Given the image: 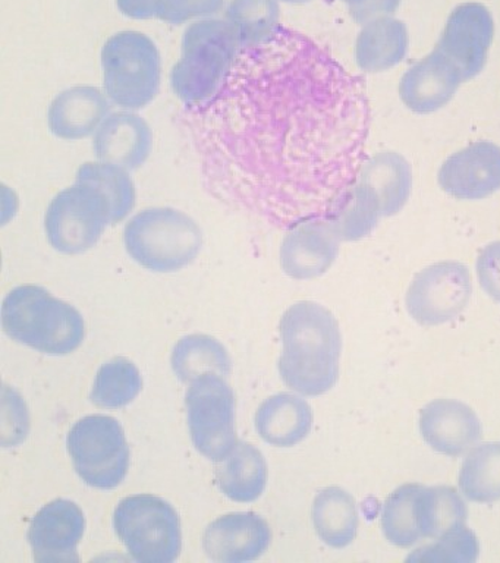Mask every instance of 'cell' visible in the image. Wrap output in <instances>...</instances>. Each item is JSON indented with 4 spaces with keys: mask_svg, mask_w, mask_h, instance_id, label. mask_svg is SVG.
Returning a JSON list of instances; mask_svg holds the SVG:
<instances>
[{
    "mask_svg": "<svg viewBox=\"0 0 500 563\" xmlns=\"http://www.w3.org/2000/svg\"><path fill=\"white\" fill-rule=\"evenodd\" d=\"M313 522L320 539L335 549H344L357 537L358 510L354 497L340 487L320 492L313 505Z\"/></svg>",
    "mask_w": 500,
    "mask_h": 563,
    "instance_id": "obj_25",
    "label": "cell"
},
{
    "mask_svg": "<svg viewBox=\"0 0 500 563\" xmlns=\"http://www.w3.org/2000/svg\"><path fill=\"white\" fill-rule=\"evenodd\" d=\"M187 408L197 451L212 461L225 460L236 446L235 396L225 378L204 374L191 382Z\"/></svg>",
    "mask_w": 500,
    "mask_h": 563,
    "instance_id": "obj_10",
    "label": "cell"
},
{
    "mask_svg": "<svg viewBox=\"0 0 500 563\" xmlns=\"http://www.w3.org/2000/svg\"><path fill=\"white\" fill-rule=\"evenodd\" d=\"M109 109L107 96L99 88L73 87L52 101L47 122L52 134L58 139L82 140L99 130L108 118Z\"/></svg>",
    "mask_w": 500,
    "mask_h": 563,
    "instance_id": "obj_20",
    "label": "cell"
},
{
    "mask_svg": "<svg viewBox=\"0 0 500 563\" xmlns=\"http://www.w3.org/2000/svg\"><path fill=\"white\" fill-rule=\"evenodd\" d=\"M419 526L425 539H441L447 532L465 526L468 510L454 487H420L416 497Z\"/></svg>",
    "mask_w": 500,
    "mask_h": 563,
    "instance_id": "obj_26",
    "label": "cell"
},
{
    "mask_svg": "<svg viewBox=\"0 0 500 563\" xmlns=\"http://www.w3.org/2000/svg\"><path fill=\"white\" fill-rule=\"evenodd\" d=\"M151 126L137 113L109 114L96 131L93 148L100 162L113 163L126 170H135L146 163L152 153Z\"/></svg>",
    "mask_w": 500,
    "mask_h": 563,
    "instance_id": "obj_19",
    "label": "cell"
},
{
    "mask_svg": "<svg viewBox=\"0 0 500 563\" xmlns=\"http://www.w3.org/2000/svg\"><path fill=\"white\" fill-rule=\"evenodd\" d=\"M181 59L170 70V87L182 103L196 108L225 82L241 51L231 22L197 21L184 34Z\"/></svg>",
    "mask_w": 500,
    "mask_h": 563,
    "instance_id": "obj_4",
    "label": "cell"
},
{
    "mask_svg": "<svg viewBox=\"0 0 500 563\" xmlns=\"http://www.w3.org/2000/svg\"><path fill=\"white\" fill-rule=\"evenodd\" d=\"M205 178L226 198L288 220L331 219L366 162L363 81L280 25L241 47L216 95L196 106Z\"/></svg>",
    "mask_w": 500,
    "mask_h": 563,
    "instance_id": "obj_1",
    "label": "cell"
},
{
    "mask_svg": "<svg viewBox=\"0 0 500 563\" xmlns=\"http://www.w3.org/2000/svg\"><path fill=\"white\" fill-rule=\"evenodd\" d=\"M460 82L464 77L458 66L434 47L429 56L403 74L399 96L412 112L433 113L454 99Z\"/></svg>",
    "mask_w": 500,
    "mask_h": 563,
    "instance_id": "obj_16",
    "label": "cell"
},
{
    "mask_svg": "<svg viewBox=\"0 0 500 563\" xmlns=\"http://www.w3.org/2000/svg\"><path fill=\"white\" fill-rule=\"evenodd\" d=\"M86 519L74 501L54 500L38 510L29 530L34 561L41 563L78 562V543L85 534Z\"/></svg>",
    "mask_w": 500,
    "mask_h": 563,
    "instance_id": "obj_13",
    "label": "cell"
},
{
    "mask_svg": "<svg viewBox=\"0 0 500 563\" xmlns=\"http://www.w3.org/2000/svg\"><path fill=\"white\" fill-rule=\"evenodd\" d=\"M493 35L489 9L480 3H464L447 18L436 48L458 66L464 81H468L485 68Z\"/></svg>",
    "mask_w": 500,
    "mask_h": 563,
    "instance_id": "obj_12",
    "label": "cell"
},
{
    "mask_svg": "<svg viewBox=\"0 0 500 563\" xmlns=\"http://www.w3.org/2000/svg\"><path fill=\"white\" fill-rule=\"evenodd\" d=\"M216 483L231 500L249 504L257 500L267 484V464L253 444L238 442L225 460L219 461Z\"/></svg>",
    "mask_w": 500,
    "mask_h": 563,
    "instance_id": "obj_23",
    "label": "cell"
},
{
    "mask_svg": "<svg viewBox=\"0 0 500 563\" xmlns=\"http://www.w3.org/2000/svg\"><path fill=\"white\" fill-rule=\"evenodd\" d=\"M68 451L78 475L91 487L115 488L130 468V448L120 421L108 416H89L74 424Z\"/></svg>",
    "mask_w": 500,
    "mask_h": 563,
    "instance_id": "obj_8",
    "label": "cell"
},
{
    "mask_svg": "<svg viewBox=\"0 0 500 563\" xmlns=\"http://www.w3.org/2000/svg\"><path fill=\"white\" fill-rule=\"evenodd\" d=\"M313 427V409L307 400L292 394L266 399L256 413V429L265 442L274 446H296Z\"/></svg>",
    "mask_w": 500,
    "mask_h": 563,
    "instance_id": "obj_21",
    "label": "cell"
},
{
    "mask_svg": "<svg viewBox=\"0 0 500 563\" xmlns=\"http://www.w3.org/2000/svg\"><path fill=\"white\" fill-rule=\"evenodd\" d=\"M76 180L93 185L108 198L112 224L122 222L134 209L135 185L124 167L107 162H87L78 169Z\"/></svg>",
    "mask_w": 500,
    "mask_h": 563,
    "instance_id": "obj_30",
    "label": "cell"
},
{
    "mask_svg": "<svg viewBox=\"0 0 500 563\" xmlns=\"http://www.w3.org/2000/svg\"><path fill=\"white\" fill-rule=\"evenodd\" d=\"M8 336L45 354L67 355L85 341V320L68 302L41 286L12 289L2 306Z\"/></svg>",
    "mask_w": 500,
    "mask_h": 563,
    "instance_id": "obj_3",
    "label": "cell"
},
{
    "mask_svg": "<svg viewBox=\"0 0 500 563\" xmlns=\"http://www.w3.org/2000/svg\"><path fill=\"white\" fill-rule=\"evenodd\" d=\"M380 216L379 197L368 185L357 180L327 220L341 241H358L370 235Z\"/></svg>",
    "mask_w": 500,
    "mask_h": 563,
    "instance_id": "obj_28",
    "label": "cell"
},
{
    "mask_svg": "<svg viewBox=\"0 0 500 563\" xmlns=\"http://www.w3.org/2000/svg\"><path fill=\"white\" fill-rule=\"evenodd\" d=\"M225 0H153V18L184 24L192 18L210 16L223 8Z\"/></svg>",
    "mask_w": 500,
    "mask_h": 563,
    "instance_id": "obj_35",
    "label": "cell"
},
{
    "mask_svg": "<svg viewBox=\"0 0 500 563\" xmlns=\"http://www.w3.org/2000/svg\"><path fill=\"white\" fill-rule=\"evenodd\" d=\"M269 523L253 512L218 518L204 532L205 554L214 562L240 563L260 558L269 548Z\"/></svg>",
    "mask_w": 500,
    "mask_h": 563,
    "instance_id": "obj_17",
    "label": "cell"
},
{
    "mask_svg": "<svg viewBox=\"0 0 500 563\" xmlns=\"http://www.w3.org/2000/svg\"><path fill=\"white\" fill-rule=\"evenodd\" d=\"M464 496L477 504L500 500V442L473 449L459 473Z\"/></svg>",
    "mask_w": 500,
    "mask_h": 563,
    "instance_id": "obj_29",
    "label": "cell"
},
{
    "mask_svg": "<svg viewBox=\"0 0 500 563\" xmlns=\"http://www.w3.org/2000/svg\"><path fill=\"white\" fill-rule=\"evenodd\" d=\"M113 526L134 561L170 563L181 553V523L177 510L160 497H125L116 506Z\"/></svg>",
    "mask_w": 500,
    "mask_h": 563,
    "instance_id": "obj_7",
    "label": "cell"
},
{
    "mask_svg": "<svg viewBox=\"0 0 500 563\" xmlns=\"http://www.w3.org/2000/svg\"><path fill=\"white\" fill-rule=\"evenodd\" d=\"M173 367L179 380L191 383L204 374L226 377L231 373V358L216 339L191 334L182 338L175 346Z\"/></svg>",
    "mask_w": 500,
    "mask_h": 563,
    "instance_id": "obj_27",
    "label": "cell"
},
{
    "mask_svg": "<svg viewBox=\"0 0 500 563\" xmlns=\"http://www.w3.org/2000/svg\"><path fill=\"white\" fill-rule=\"evenodd\" d=\"M284 351L279 373L288 387L305 396L326 394L340 377L342 338L332 312L320 303H293L280 321Z\"/></svg>",
    "mask_w": 500,
    "mask_h": 563,
    "instance_id": "obj_2",
    "label": "cell"
},
{
    "mask_svg": "<svg viewBox=\"0 0 500 563\" xmlns=\"http://www.w3.org/2000/svg\"><path fill=\"white\" fill-rule=\"evenodd\" d=\"M421 484H405L397 488L385 501L381 530L386 539L398 548H410L423 539L419 526V497Z\"/></svg>",
    "mask_w": 500,
    "mask_h": 563,
    "instance_id": "obj_33",
    "label": "cell"
},
{
    "mask_svg": "<svg viewBox=\"0 0 500 563\" xmlns=\"http://www.w3.org/2000/svg\"><path fill=\"white\" fill-rule=\"evenodd\" d=\"M477 276L482 290L500 303V241L491 242L478 255Z\"/></svg>",
    "mask_w": 500,
    "mask_h": 563,
    "instance_id": "obj_36",
    "label": "cell"
},
{
    "mask_svg": "<svg viewBox=\"0 0 500 563\" xmlns=\"http://www.w3.org/2000/svg\"><path fill=\"white\" fill-rule=\"evenodd\" d=\"M344 2L348 4L354 20L364 25L368 21L397 11L401 0H344Z\"/></svg>",
    "mask_w": 500,
    "mask_h": 563,
    "instance_id": "obj_37",
    "label": "cell"
},
{
    "mask_svg": "<svg viewBox=\"0 0 500 563\" xmlns=\"http://www.w3.org/2000/svg\"><path fill=\"white\" fill-rule=\"evenodd\" d=\"M142 387L138 368L130 360L118 356L100 367L91 400L100 408H122L137 398Z\"/></svg>",
    "mask_w": 500,
    "mask_h": 563,
    "instance_id": "obj_32",
    "label": "cell"
},
{
    "mask_svg": "<svg viewBox=\"0 0 500 563\" xmlns=\"http://www.w3.org/2000/svg\"><path fill=\"white\" fill-rule=\"evenodd\" d=\"M471 275L456 262L433 264L414 277L407 292L412 319L424 325H437L455 319L471 298Z\"/></svg>",
    "mask_w": 500,
    "mask_h": 563,
    "instance_id": "obj_11",
    "label": "cell"
},
{
    "mask_svg": "<svg viewBox=\"0 0 500 563\" xmlns=\"http://www.w3.org/2000/svg\"><path fill=\"white\" fill-rule=\"evenodd\" d=\"M443 191L459 200H481L500 189V147L490 141H478L452 154L441 170Z\"/></svg>",
    "mask_w": 500,
    "mask_h": 563,
    "instance_id": "obj_14",
    "label": "cell"
},
{
    "mask_svg": "<svg viewBox=\"0 0 500 563\" xmlns=\"http://www.w3.org/2000/svg\"><path fill=\"white\" fill-rule=\"evenodd\" d=\"M226 16L238 34L241 47L267 42L280 26V9L276 0H231Z\"/></svg>",
    "mask_w": 500,
    "mask_h": 563,
    "instance_id": "obj_31",
    "label": "cell"
},
{
    "mask_svg": "<svg viewBox=\"0 0 500 563\" xmlns=\"http://www.w3.org/2000/svg\"><path fill=\"white\" fill-rule=\"evenodd\" d=\"M358 180L368 185L377 194L381 216L388 218L401 211L410 198L411 166L399 153H377L370 161L364 162Z\"/></svg>",
    "mask_w": 500,
    "mask_h": 563,
    "instance_id": "obj_24",
    "label": "cell"
},
{
    "mask_svg": "<svg viewBox=\"0 0 500 563\" xmlns=\"http://www.w3.org/2000/svg\"><path fill=\"white\" fill-rule=\"evenodd\" d=\"M282 2L291 4H304L311 2V0H282Z\"/></svg>",
    "mask_w": 500,
    "mask_h": 563,
    "instance_id": "obj_38",
    "label": "cell"
},
{
    "mask_svg": "<svg viewBox=\"0 0 500 563\" xmlns=\"http://www.w3.org/2000/svg\"><path fill=\"white\" fill-rule=\"evenodd\" d=\"M408 51V31L402 21L380 16L364 24L355 43V60L364 73H381L401 64Z\"/></svg>",
    "mask_w": 500,
    "mask_h": 563,
    "instance_id": "obj_22",
    "label": "cell"
},
{
    "mask_svg": "<svg viewBox=\"0 0 500 563\" xmlns=\"http://www.w3.org/2000/svg\"><path fill=\"white\" fill-rule=\"evenodd\" d=\"M478 552H480V545L476 534L464 526L442 536L436 543L415 550L407 561L471 563L477 561Z\"/></svg>",
    "mask_w": 500,
    "mask_h": 563,
    "instance_id": "obj_34",
    "label": "cell"
},
{
    "mask_svg": "<svg viewBox=\"0 0 500 563\" xmlns=\"http://www.w3.org/2000/svg\"><path fill=\"white\" fill-rule=\"evenodd\" d=\"M125 249L147 271L170 273L195 262L203 245L199 224L182 211L155 207L126 223Z\"/></svg>",
    "mask_w": 500,
    "mask_h": 563,
    "instance_id": "obj_5",
    "label": "cell"
},
{
    "mask_svg": "<svg viewBox=\"0 0 500 563\" xmlns=\"http://www.w3.org/2000/svg\"><path fill=\"white\" fill-rule=\"evenodd\" d=\"M340 236L327 219H309L289 228L280 249V263L298 280L322 276L340 253Z\"/></svg>",
    "mask_w": 500,
    "mask_h": 563,
    "instance_id": "obj_15",
    "label": "cell"
},
{
    "mask_svg": "<svg viewBox=\"0 0 500 563\" xmlns=\"http://www.w3.org/2000/svg\"><path fill=\"white\" fill-rule=\"evenodd\" d=\"M420 431L425 443L447 456H459L481 439V422L468 405L436 399L421 409Z\"/></svg>",
    "mask_w": 500,
    "mask_h": 563,
    "instance_id": "obj_18",
    "label": "cell"
},
{
    "mask_svg": "<svg viewBox=\"0 0 500 563\" xmlns=\"http://www.w3.org/2000/svg\"><path fill=\"white\" fill-rule=\"evenodd\" d=\"M109 223L112 210L108 198L93 185L78 180L52 200L45 216L47 240L63 254L93 249Z\"/></svg>",
    "mask_w": 500,
    "mask_h": 563,
    "instance_id": "obj_9",
    "label": "cell"
},
{
    "mask_svg": "<svg viewBox=\"0 0 500 563\" xmlns=\"http://www.w3.org/2000/svg\"><path fill=\"white\" fill-rule=\"evenodd\" d=\"M104 91L113 103L142 109L160 88V55L156 44L138 31L112 35L102 48Z\"/></svg>",
    "mask_w": 500,
    "mask_h": 563,
    "instance_id": "obj_6",
    "label": "cell"
}]
</instances>
